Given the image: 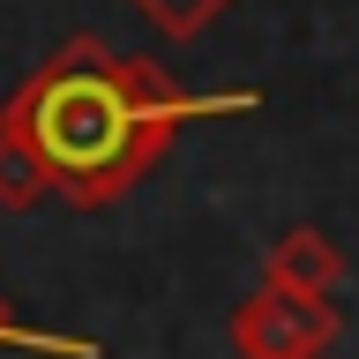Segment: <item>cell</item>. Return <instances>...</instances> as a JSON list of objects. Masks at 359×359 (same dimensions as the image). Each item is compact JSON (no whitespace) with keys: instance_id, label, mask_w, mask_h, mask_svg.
<instances>
[{"instance_id":"5","label":"cell","mask_w":359,"mask_h":359,"mask_svg":"<svg viewBox=\"0 0 359 359\" xmlns=\"http://www.w3.org/2000/svg\"><path fill=\"white\" fill-rule=\"evenodd\" d=\"M128 8L150 22V30H165V38H202L232 0H128Z\"/></svg>"},{"instance_id":"3","label":"cell","mask_w":359,"mask_h":359,"mask_svg":"<svg viewBox=\"0 0 359 359\" xmlns=\"http://www.w3.org/2000/svg\"><path fill=\"white\" fill-rule=\"evenodd\" d=\"M262 285H292V292H337L344 285V247L322 224H285L262 247Z\"/></svg>"},{"instance_id":"2","label":"cell","mask_w":359,"mask_h":359,"mask_svg":"<svg viewBox=\"0 0 359 359\" xmlns=\"http://www.w3.org/2000/svg\"><path fill=\"white\" fill-rule=\"evenodd\" d=\"M224 337H232L240 359H322L337 344V307H330V292L262 285L232 307Z\"/></svg>"},{"instance_id":"1","label":"cell","mask_w":359,"mask_h":359,"mask_svg":"<svg viewBox=\"0 0 359 359\" xmlns=\"http://www.w3.org/2000/svg\"><path fill=\"white\" fill-rule=\"evenodd\" d=\"M210 112H255V90H224V97H187L142 53H112L97 38H67L30 83L0 105L8 128L38 142L53 165V187L75 210H105L172 150V135Z\"/></svg>"},{"instance_id":"6","label":"cell","mask_w":359,"mask_h":359,"mask_svg":"<svg viewBox=\"0 0 359 359\" xmlns=\"http://www.w3.org/2000/svg\"><path fill=\"white\" fill-rule=\"evenodd\" d=\"M0 352H53V359H97V344H90V337H53V330H30V322H15V314L0 307Z\"/></svg>"},{"instance_id":"4","label":"cell","mask_w":359,"mask_h":359,"mask_svg":"<svg viewBox=\"0 0 359 359\" xmlns=\"http://www.w3.org/2000/svg\"><path fill=\"white\" fill-rule=\"evenodd\" d=\"M45 195H60V187H53V165L38 157V142L22 128L0 120V210H38Z\"/></svg>"}]
</instances>
